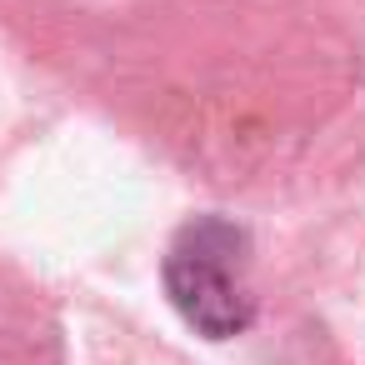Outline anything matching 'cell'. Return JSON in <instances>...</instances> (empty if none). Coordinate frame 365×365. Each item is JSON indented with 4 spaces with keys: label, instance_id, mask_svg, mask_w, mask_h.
I'll list each match as a JSON object with an SVG mask.
<instances>
[{
    "label": "cell",
    "instance_id": "6da1fadb",
    "mask_svg": "<svg viewBox=\"0 0 365 365\" xmlns=\"http://www.w3.org/2000/svg\"><path fill=\"white\" fill-rule=\"evenodd\" d=\"M245 230L230 220H190L165 255V290L175 310L210 340H230L255 320Z\"/></svg>",
    "mask_w": 365,
    "mask_h": 365
}]
</instances>
